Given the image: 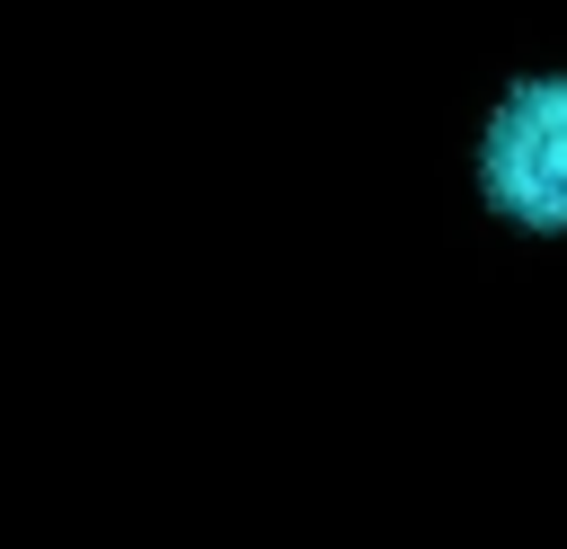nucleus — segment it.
Masks as SVG:
<instances>
[{
	"label": "nucleus",
	"mask_w": 567,
	"mask_h": 549,
	"mask_svg": "<svg viewBox=\"0 0 567 549\" xmlns=\"http://www.w3.org/2000/svg\"><path fill=\"white\" fill-rule=\"evenodd\" d=\"M478 195L514 230H567V71L514 80L478 133Z\"/></svg>",
	"instance_id": "f257e3e1"
}]
</instances>
